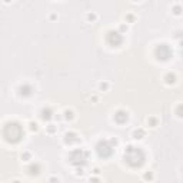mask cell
Here are the masks:
<instances>
[{"label":"cell","instance_id":"6da1fadb","mask_svg":"<svg viewBox=\"0 0 183 183\" xmlns=\"http://www.w3.org/2000/svg\"><path fill=\"white\" fill-rule=\"evenodd\" d=\"M146 154L140 147L129 146L124 150V160L130 167H140L145 163Z\"/></svg>","mask_w":183,"mask_h":183},{"label":"cell","instance_id":"7a4b0ae2","mask_svg":"<svg viewBox=\"0 0 183 183\" xmlns=\"http://www.w3.org/2000/svg\"><path fill=\"white\" fill-rule=\"evenodd\" d=\"M23 127L17 123V122H10V123H6L4 124V129H3V137L6 142L9 143H17L22 140L23 137Z\"/></svg>","mask_w":183,"mask_h":183},{"label":"cell","instance_id":"3957f363","mask_svg":"<svg viewBox=\"0 0 183 183\" xmlns=\"http://www.w3.org/2000/svg\"><path fill=\"white\" fill-rule=\"evenodd\" d=\"M96 152H97V154L100 157L107 159L114 152V142L113 140H100L96 145Z\"/></svg>","mask_w":183,"mask_h":183},{"label":"cell","instance_id":"277c9868","mask_svg":"<svg viewBox=\"0 0 183 183\" xmlns=\"http://www.w3.org/2000/svg\"><path fill=\"white\" fill-rule=\"evenodd\" d=\"M89 159V153L84 149H76L70 153V163L74 165L76 167H82L87 163Z\"/></svg>","mask_w":183,"mask_h":183},{"label":"cell","instance_id":"5b68a950","mask_svg":"<svg viewBox=\"0 0 183 183\" xmlns=\"http://www.w3.org/2000/svg\"><path fill=\"white\" fill-rule=\"evenodd\" d=\"M154 56H156V59L160 60V62H167V60L172 57V49H170L167 44L162 43V44H159V46L154 49Z\"/></svg>","mask_w":183,"mask_h":183},{"label":"cell","instance_id":"8992f818","mask_svg":"<svg viewBox=\"0 0 183 183\" xmlns=\"http://www.w3.org/2000/svg\"><path fill=\"white\" fill-rule=\"evenodd\" d=\"M106 40H107V43H109L110 46L117 47V46H120V44L123 43V36H122L120 32H113V30H110L109 33H107V36H106Z\"/></svg>","mask_w":183,"mask_h":183},{"label":"cell","instance_id":"52a82bcc","mask_svg":"<svg viewBox=\"0 0 183 183\" xmlns=\"http://www.w3.org/2000/svg\"><path fill=\"white\" fill-rule=\"evenodd\" d=\"M33 92H35V89H33V86L29 84V83H23V84H20V87H19V95L23 96V97L32 96Z\"/></svg>","mask_w":183,"mask_h":183},{"label":"cell","instance_id":"ba28073f","mask_svg":"<svg viewBox=\"0 0 183 183\" xmlns=\"http://www.w3.org/2000/svg\"><path fill=\"white\" fill-rule=\"evenodd\" d=\"M129 120V113L126 110H117L114 113V122L117 124H124Z\"/></svg>","mask_w":183,"mask_h":183},{"label":"cell","instance_id":"9c48e42d","mask_svg":"<svg viewBox=\"0 0 183 183\" xmlns=\"http://www.w3.org/2000/svg\"><path fill=\"white\" fill-rule=\"evenodd\" d=\"M80 139H79V136L74 133V132H69V133H66V136H65V142L66 143H69V145H72V143H77Z\"/></svg>","mask_w":183,"mask_h":183},{"label":"cell","instance_id":"30bf717a","mask_svg":"<svg viewBox=\"0 0 183 183\" xmlns=\"http://www.w3.org/2000/svg\"><path fill=\"white\" fill-rule=\"evenodd\" d=\"M41 119L43 120H50L52 119V116H53V110H52V107H44V109L41 110Z\"/></svg>","mask_w":183,"mask_h":183},{"label":"cell","instance_id":"8fae6325","mask_svg":"<svg viewBox=\"0 0 183 183\" xmlns=\"http://www.w3.org/2000/svg\"><path fill=\"white\" fill-rule=\"evenodd\" d=\"M165 80H166L167 84H173V83L176 82V74L175 73H167L166 76H165Z\"/></svg>","mask_w":183,"mask_h":183},{"label":"cell","instance_id":"7c38bea8","mask_svg":"<svg viewBox=\"0 0 183 183\" xmlns=\"http://www.w3.org/2000/svg\"><path fill=\"white\" fill-rule=\"evenodd\" d=\"M39 170H40V165H37V163L36 165H32V166L29 167V173H30L32 176H33V175H39V173H40Z\"/></svg>","mask_w":183,"mask_h":183},{"label":"cell","instance_id":"4fadbf2b","mask_svg":"<svg viewBox=\"0 0 183 183\" xmlns=\"http://www.w3.org/2000/svg\"><path fill=\"white\" fill-rule=\"evenodd\" d=\"M133 137H135V139H143V137H145V130H143V129L135 130V132H133Z\"/></svg>","mask_w":183,"mask_h":183},{"label":"cell","instance_id":"5bb4252c","mask_svg":"<svg viewBox=\"0 0 183 183\" xmlns=\"http://www.w3.org/2000/svg\"><path fill=\"white\" fill-rule=\"evenodd\" d=\"M176 114H178V117H180V119H183V103H180L178 107H176V112H175Z\"/></svg>","mask_w":183,"mask_h":183},{"label":"cell","instance_id":"9a60e30c","mask_svg":"<svg viewBox=\"0 0 183 183\" xmlns=\"http://www.w3.org/2000/svg\"><path fill=\"white\" fill-rule=\"evenodd\" d=\"M183 12V9L180 7V6H175L173 7V14H176V16H180Z\"/></svg>","mask_w":183,"mask_h":183},{"label":"cell","instance_id":"2e32d148","mask_svg":"<svg viewBox=\"0 0 183 183\" xmlns=\"http://www.w3.org/2000/svg\"><path fill=\"white\" fill-rule=\"evenodd\" d=\"M65 119L66 120H72L73 119V112L72 110H66L65 112Z\"/></svg>","mask_w":183,"mask_h":183},{"label":"cell","instance_id":"e0dca14e","mask_svg":"<svg viewBox=\"0 0 183 183\" xmlns=\"http://www.w3.org/2000/svg\"><path fill=\"white\" fill-rule=\"evenodd\" d=\"M29 126H30V130H35V132L39 129V124L35 123V122H30V123H29Z\"/></svg>","mask_w":183,"mask_h":183},{"label":"cell","instance_id":"ac0fdd59","mask_svg":"<svg viewBox=\"0 0 183 183\" xmlns=\"http://www.w3.org/2000/svg\"><path fill=\"white\" fill-rule=\"evenodd\" d=\"M147 123H150V127H156V124H157L156 119H147Z\"/></svg>","mask_w":183,"mask_h":183},{"label":"cell","instance_id":"d6986e66","mask_svg":"<svg viewBox=\"0 0 183 183\" xmlns=\"http://www.w3.org/2000/svg\"><path fill=\"white\" fill-rule=\"evenodd\" d=\"M99 87H100V90H106V89L109 87V84H107V83H100Z\"/></svg>","mask_w":183,"mask_h":183},{"label":"cell","instance_id":"ffe728a7","mask_svg":"<svg viewBox=\"0 0 183 183\" xmlns=\"http://www.w3.org/2000/svg\"><path fill=\"white\" fill-rule=\"evenodd\" d=\"M56 127H53V124H49V133H54Z\"/></svg>","mask_w":183,"mask_h":183},{"label":"cell","instance_id":"44dd1931","mask_svg":"<svg viewBox=\"0 0 183 183\" xmlns=\"http://www.w3.org/2000/svg\"><path fill=\"white\" fill-rule=\"evenodd\" d=\"M22 159H26V160H27V159H30V153H24V156L22 154Z\"/></svg>","mask_w":183,"mask_h":183},{"label":"cell","instance_id":"7402d4cb","mask_svg":"<svg viewBox=\"0 0 183 183\" xmlns=\"http://www.w3.org/2000/svg\"><path fill=\"white\" fill-rule=\"evenodd\" d=\"M87 19H89V20H95V19H96V16H95V14H89V16H87Z\"/></svg>","mask_w":183,"mask_h":183},{"label":"cell","instance_id":"603a6c76","mask_svg":"<svg viewBox=\"0 0 183 183\" xmlns=\"http://www.w3.org/2000/svg\"><path fill=\"white\" fill-rule=\"evenodd\" d=\"M4 1H6V3H9V1H10V0H4Z\"/></svg>","mask_w":183,"mask_h":183},{"label":"cell","instance_id":"cb8c5ba5","mask_svg":"<svg viewBox=\"0 0 183 183\" xmlns=\"http://www.w3.org/2000/svg\"><path fill=\"white\" fill-rule=\"evenodd\" d=\"M133 1H140V0H133Z\"/></svg>","mask_w":183,"mask_h":183}]
</instances>
